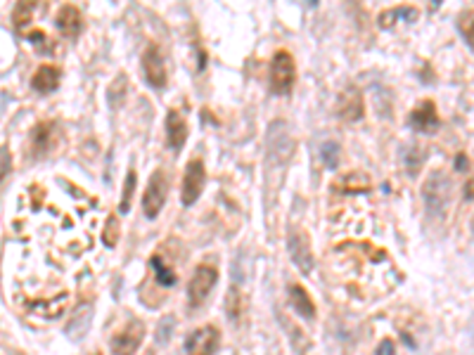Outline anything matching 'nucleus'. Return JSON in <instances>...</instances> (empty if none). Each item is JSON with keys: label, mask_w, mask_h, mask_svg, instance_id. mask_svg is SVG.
<instances>
[{"label": "nucleus", "mask_w": 474, "mask_h": 355, "mask_svg": "<svg viewBox=\"0 0 474 355\" xmlns=\"http://www.w3.org/2000/svg\"><path fill=\"white\" fill-rule=\"evenodd\" d=\"M450 180L441 171H434L430 178H427L425 187H422V197H425V206L432 216L441 218L448 209V197H450Z\"/></svg>", "instance_id": "nucleus-1"}, {"label": "nucleus", "mask_w": 474, "mask_h": 355, "mask_svg": "<svg viewBox=\"0 0 474 355\" xmlns=\"http://www.w3.org/2000/svg\"><path fill=\"white\" fill-rule=\"evenodd\" d=\"M294 81H297V67H294L292 55L287 50H280L270 62V90L275 95H290Z\"/></svg>", "instance_id": "nucleus-2"}, {"label": "nucleus", "mask_w": 474, "mask_h": 355, "mask_svg": "<svg viewBox=\"0 0 474 355\" xmlns=\"http://www.w3.org/2000/svg\"><path fill=\"white\" fill-rule=\"evenodd\" d=\"M297 142L290 133V125L285 121H275L268 128V157L275 159V166H285L292 159Z\"/></svg>", "instance_id": "nucleus-3"}, {"label": "nucleus", "mask_w": 474, "mask_h": 355, "mask_svg": "<svg viewBox=\"0 0 474 355\" xmlns=\"http://www.w3.org/2000/svg\"><path fill=\"white\" fill-rule=\"evenodd\" d=\"M166 194H169V178L164 171H154L147 180L145 194H142V211L149 220L157 218L166 204Z\"/></svg>", "instance_id": "nucleus-4"}, {"label": "nucleus", "mask_w": 474, "mask_h": 355, "mask_svg": "<svg viewBox=\"0 0 474 355\" xmlns=\"http://www.w3.org/2000/svg\"><path fill=\"white\" fill-rule=\"evenodd\" d=\"M218 282V270L211 266H199L195 270L193 279L188 284V303L190 308H199L202 303L206 301V296L211 294V289L216 287Z\"/></svg>", "instance_id": "nucleus-5"}, {"label": "nucleus", "mask_w": 474, "mask_h": 355, "mask_svg": "<svg viewBox=\"0 0 474 355\" xmlns=\"http://www.w3.org/2000/svg\"><path fill=\"white\" fill-rule=\"evenodd\" d=\"M287 249H290V256H292L294 266L299 268V272L302 275L313 272L316 259H313V251H311V242L299 227H292L290 237H287Z\"/></svg>", "instance_id": "nucleus-6"}, {"label": "nucleus", "mask_w": 474, "mask_h": 355, "mask_svg": "<svg viewBox=\"0 0 474 355\" xmlns=\"http://www.w3.org/2000/svg\"><path fill=\"white\" fill-rule=\"evenodd\" d=\"M206 173H204V164L202 159H193L185 166V175H183V190H181V202L183 206H193L199 199L202 190H204Z\"/></svg>", "instance_id": "nucleus-7"}, {"label": "nucleus", "mask_w": 474, "mask_h": 355, "mask_svg": "<svg viewBox=\"0 0 474 355\" xmlns=\"http://www.w3.org/2000/svg\"><path fill=\"white\" fill-rule=\"evenodd\" d=\"M218 343H221L218 329L213 324H206L202 329H195L185 339V351H188V355H213L218 351Z\"/></svg>", "instance_id": "nucleus-8"}, {"label": "nucleus", "mask_w": 474, "mask_h": 355, "mask_svg": "<svg viewBox=\"0 0 474 355\" xmlns=\"http://www.w3.org/2000/svg\"><path fill=\"white\" fill-rule=\"evenodd\" d=\"M142 339H145V324L131 322V324H126L124 331H119V334L114 336L109 346H112L114 355H136Z\"/></svg>", "instance_id": "nucleus-9"}, {"label": "nucleus", "mask_w": 474, "mask_h": 355, "mask_svg": "<svg viewBox=\"0 0 474 355\" xmlns=\"http://www.w3.org/2000/svg\"><path fill=\"white\" fill-rule=\"evenodd\" d=\"M142 73H145V81L152 88L161 90L166 85V64L157 45H149L145 55H142Z\"/></svg>", "instance_id": "nucleus-10"}, {"label": "nucleus", "mask_w": 474, "mask_h": 355, "mask_svg": "<svg viewBox=\"0 0 474 355\" xmlns=\"http://www.w3.org/2000/svg\"><path fill=\"white\" fill-rule=\"evenodd\" d=\"M408 125L413 130H418V133H427V135L434 133L439 128V114H436L434 102L432 100L420 102V105L408 114Z\"/></svg>", "instance_id": "nucleus-11"}, {"label": "nucleus", "mask_w": 474, "mask_h": 355, "mask_svg": "<svg viewBox=\"0 0 474 355\" xmlns=\"http://www.w3.org/2000/svg\"><path fill=\"white\" fill-rule=\"evenodd\" d=\"M337 114L344 121H358L366 114V105H363V95L358 88H346L337 100Z\"/></svg>", "instance_id": "nucleus-12"}, {"label": "nucleus", "mask_w": 474, "mask_h": 355, "mask_svg": "<svg viewBox=\"0 0 474 355\" xmlns=\"http://www.w3.org/2000/svg\"><path fill=\"white\" fill-rule=\"evenodd\" d=\"M166 140H169L171 150H183L185 140H188V123L181 112L171 110L166 114Z\"/></svg>", "instance_id": "nucleus-13"}, {"label": "nucleus", "mask_w": 474, "mask_h": 355, "mask_svg": "<svg viewBox=\"0 0 474 355\" xmlns=\"http://www.w3.org/2000/svg\"><path fill=\"white\" fill-rule=\"evenodd\" d=\"M57 28H60L62 36L67 38H76L81 33V28H83V17L74 5H65V8L57 12V19H55Z\"/></svg>", "instance_id": "nucleus-14"}, {"label": "nucleus", "mask_w": 474, "mask_h": 355, "mask_svg": "<svg viewBox=\"0 0 474 355\" xmlns=\"http://www.w3.org/2000/svg\"><path fill=\"white\" fill-rule=\"evenodd\" d=\"M60 76H62V73H60V69H57V67L43 64V67L36 69V73H33L31 88L36 90V93H43V95L55 93L57 85H60Z\"/></svg>", "instance_id": "nucleus-15"}, {"label": "nucleus", "mask_w": 474, "mask_h": 355, "mask_svg": "<svg viewBox=\"0 0 474 355\" xmlns=\"http://www.w3.org/2000/svg\"><path fill=\"white\" fill-rule=\"evenodd\" d=\"M290 303H292L294 313H297L299 318H304V320H313L316 318L313 299H311L309 291H306L302 284H292V287H290Z\"/></svg>", "instance_id": "nucleus-16"}, {"label": "nucleus", "mask_w": 474, "mask_h": 355, "mask_svg": "<svg viewBox=\"0 0 474 355\" xmlns=\"http://www.w3.org/2000/svg\"><path fill=\"white\" fill-rule=\"evenodd\" d=\"M90 318H92V308L90 306H81L76 313H74V318L69 320L67 324V336L74 341H81L85 336V331L90 327Z\"/></svg>", "instance_id": "nucleus-17"}, {"label": "nucleus", "mask_w": 474, "mask_h": 355, "mask_svg": "<svg viewBox=\"0 0 474 355\" xmlns=\"http://www.w3.org/2000/svg\"><path fill=\"white\" fill-rule=\"evenodd\" d=\"M418 17H420L418 8H394V10H386V12L379 15L377 21L382 28H394L398 21H408V24H413Z\"/></svg>", "instance_id": "nucleus-18"}, {"label": "nucleus", "mask_w": 474, "mask_h": 355, "mask_svg": "<svg viewBox=\"0 0 474 355\" xmlns=\"http://www.w3.org/2000/svg\"><path fill=\"white\" fill-rule=\"evenodd\" d=\"M149 266H152L154 277H157V282L161 284V287H166V289L176 287V275H173V270L159 259V256H152V259H149Z\"/></svg>", "instance_id": "nucleus-19"}, {"label": "nucleus", "mask_w": 474, "mask_h": 355, "mask_svg": "<svg viewBox=\"0 0 474 355\" xmlns=\"http://www.w3.org/2000/svg\"><path fill=\"white\" fill-rule=\"evenodd\" d=\"M50 130H53V125L50 123H38L36 128H33L31 133V147L36 154H45L50 147Z\"/></svg>", "instance_id": "nucleus-20"}, {"label": "nucleus", "mask_w": 474, "mask_h": 355, "mask_svg": "<svg viewBox=\"0 0 474 355\" xmlns=\"http://www.w3.org/2000/svg\"><path fill=\"white\" fill-rule=\"evenodd\" d=\"M126 88H129V78H126V73H119L117 78H114L112 83H109L107 88V100H109V107H117L121 105V100H124L126 95Z\"/></svg>", "instance_id": "nucleus-21"}, {"label": "nucleus", "mask_w": 474, "mask_h": 355, "mask_svg": "<svg viewBox=\"0 0 474 355\" xmlns=\"http://www.w3.org/2000/svg\"><path fill=\"white\" fill-rule=\"evenodd\" d=\"M339 154H342V147H339L334 140L322 142V147H320V159H322V164H325V168H329V171L337 168V166H339Z\"/></svg>", "instance_id": "nucleus-22"}, {"label": "nucleus", "mask_w": 474, "mask_h": 355, "mask_svg": "<svg viewBox=\"0 0 474 355\" xmlns=\"http://www.w3.org/2000/svg\"><path fill=\"white\" fill-rule=\"evenodd\" d=\"M136 171H129V175H126V185H124V194H121V202H119V211L121 214H129L131 211V199H133V192H136Z\"/></svg>", "instance_id": "nucleus-23"}, {"label": "nucleus", "mask_w": 474, "mask_h": 355, "mask_svg": "<svg viewBox=\"0 0 474 355\" xmlns=\"http://www.w3.org/2000/svg\"><path fill=\"white\" fill-rule=\"evenodd\" d=\"M102 239H105L107 246H117V239H119V220L117 218L107 220V227H105V232H102Z\"/></svg>", "instance_id": "nucleus-24"}, {"label": "nucleus", "mask_w": 474, "mask_h": 355, "mask_svg": "<svg viewBox=\"0 0 474 355\" xmlns=\"http://www.w3.org/2000/svg\"><path fill=\"white\" fill-rule=\"evenodd\" d=\"M422 159H425V157H422V152L418 150V147H410V154L406 157V166H408V173L410 175H418Z\"/></svg>", "instance_id": "nucleus-25"}, {"label": "nucleus", "mask_w": 474, "mask_h": 355, "mask_svg": "<svg viewBox=\"0 0 474 355\" xmlns=\"http://www.w3.org/2000/svg\"><path fill=\"white\" fill-rule=\"evenodd\" d=\"M31 12H33V5L28 3H19L15 10V24L17 26H24L28 19H31Z\"/></svg>", "instance_id": "nucleus-26"}, {"label": "nucleus", "mask_w": 474, "mask_h": 355, "mask_svg": "<svg viewBox=\"0 0 474 355\" xmlns=\"http://www.w3.org/2000/svg\"><path fill=\"white\" fill-rule=\"evenodd\" d=\"M460 33L465 36L467 48H472V10H467V15L460 17Z\"/></svg>", "instance_id": "nucleus-27"}, {"label": "nucleus", "mask_w": 474, "mask_h": 355, "mask_svg": "<svg viewBox=\"0 0 474 355\" xmlns=\"http://www.w3.org/2000/svg\"><path fill=\"white\" fill-rule=\"evenodd\" d=\"M10 168H13V157H10L8 147H0V180L10 173Z\"/></svg>", "instance_id": "nucleus-28"}, {"label": "nucleus", "mask_w": 474, "mask_h": 355, "mask_svg": "<svg viewBox=\"0 0 474 355\" xmlns=\"http://www.w3.org/2000/svg\"><path fill=\"white\" fill-rule=\"evenodd\" d=\"M171 329H173V318H166L164 322L159 324V329H157V341H159V343H166V341H169Z\"/></svg>", "instance_id": "nucleus-29"}, {"label": "nucleus", "mask_w": 474, "mask_h": 355, "mask_svg": "<svg viewBox=\"0 0 474 355\" xmlns=\"http://www.w3.org/2000/svg\"><path fill=\"white\" fill-rule=\"evenodd\" d=\"M377 355H396V346H394V341H382L377 346Z\"/></svg>", "instance_id": "nucleus-30"}, {"label": "nucleus", "mask_w": 474, "mask_h": 355, "mask_svg": "<svg viewBox=\"0 0 474 355\" xmlns=\"http://www.w3.org/2000/svg\"><path fill=\"white\" fill-rule=\"evenodd\" d=\"M467 166H470V162H467L465 154H458V157H455V168H458V171H465Z\"/></svg>", "instance_id": "nucleus-31"}, {"label": "nucleus", "mask_w": 474, "mask_h": 355, "mask_svg": "<svg viewBox=\"0 0 474 355\" xmlns=\"http://www.w3.org/2000/svg\"><path fill=\"white\" fill-rule=\"evenodd\" d=\"M465 199L472 202V180H467V185H465Z\"/></svg>", "instance_id": "nucleus-32"}]
</instances>
